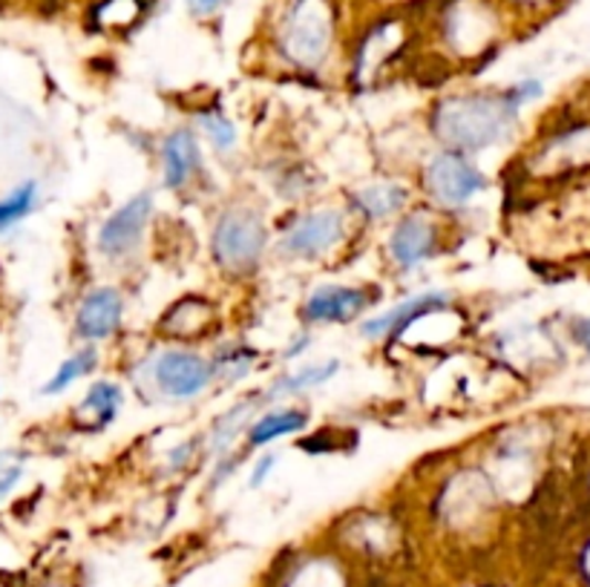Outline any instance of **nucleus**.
<instances>
[{
    "instance_id": "1",
    "label": "nucleus",
    "mask_w": 590,
    "mask_h": 587,
    "mask_svg": "<svg viewBox=\"0 0 590 587\" xmlns=\"http://www.w3.org/2000/svg\"><path fill=\"white\" fill-rule=\"evenodd\" d=\"M518 104L513 93H473L441 101L432 113L435 136L455 153L487 151L516 127Z\"/></svg>"
},
{
    "instance_id": "2",
    "label": "nucleus",
    "mask_w": 590,
    "mask_h": 587,
    "mask_svg": "<svg viewBox=\"0 0 590 587\" xmlns=\"http://www.w3.org/2000/svg\"><path fill=\"white\" fill-rule=\"evenodd\" d=\"M268 230L248 208H230L219 216L214 228V259L228 274H253L266 254Z\"/></svg>"
},
{
    "instance_id": "3",
    "label": "nucleus",
    "mask_w": 590,
    "mask_h": 587,
    "mask_svg": "<svg viewBox=\"0 0 590 587\" xmlns=\"http://www.w3.org/2000/svg\"><path fill=\"white\" fill-rule=\"evenodd\" d=\"M280 47L297 66H320L331 50V18L323 0H297L282 23Z\"/></svg>"
},
{
    "instance_id": "4",
    "label": "nucleus",
    "mask_w": 590,
    "mask_h": 587,
    "mask_svg": "<svg viewBox=\"0 0 590 587\" xmlns=\"http://www.w3.org/2000/svg\"><path fill=\"white\" fill-rule=\"evenodd\" d=\"M153 387L170 401H194L214 380V363L187 349H167L151 363Z\"/></svg>"
},
{
    "instance_id": "5",
    "label": "nucleus",
    "mask_w": 590,
    "mask_h": 587,
    "mask_svg": "<svg viewBox=\"0 0 590 587\" xmlns=\"http://www.w3.org/2000/svg\"><path fill=\"white\" fill-rule=\"evenodd\" d=\"M426 190L444 208H460L484 190V173L464 153L446 151L429 158L424 173Z\"/></svg>"
},
{
    "instance_id": "6",
    "label": "nucleus",
    "mask_w": 590,
    "mask_h": 587,
    "mask_svg": "<svg viewBox=\"0 0 590 587\" xmlns=\"http://www.w3.org/2000/svg\"><path fill=\"white\" fill-rule=\"evenodd\" d=\"M153 216V194H136L104 219L99 230V251L110 259H124L136 251Z\"/></svg>"
},
{
    "instance_id": "7",
    "label": "nucleus",
    "mask_w": 590,
    "mask_h": 587,
    "mask_svg": "<svg viewBox=\"0 0 590 587\" xmlns=\"http://www.w3.org/2000/svg\"><path fill=\"white\" fill-rule=\"evenodd\" d=\"M345 237V219L340 210H311L302 214L300 219L288 225L282 234V251L291 257H320V254L331 251L340 239Z\"/></svg>"
},
{
    "instance_id": "8",
    "label": "nucleus",
    "mask_w": 590,
    "mask_h": 587,
    "mask_svg": "<svg viewBox=\"0 0 590 587\" xmlns=\"http://www.w3.org/2000/svg\"><path fill=\"white\" fill-rule=\"evenodd\" d=\"M372 306L366 288L354 286H320L302 306L306 322H352Z\"/></svg>"
},
{
    "instance_id": "9",
    "label": "nucleus",
    "mask_w": 590,
    "mask_h": 587,
    "mask_svg": "<svg viewBox=\"0 0 590 587\" xmlns=\"http://www.w3.org/2000/svg\"><path fill=\"white\" fill-rule=\"evenodd\" d=\"M124 300L118 288H95L81 300L75 315V331L84 340H104L122 326Z\"/></svg>"
},
{
    "instance_id": "10",
    "label": "nucleus",
    "mask_w": 590,
    "mask_h": 587,
    "mask_svg": "<svg viewBox=\"0 0 590 587\" xmlns=\"http://www.w3.org/2000/svg\"><path fill=\"white\" fill-rule=\"evenodd\" d=\"M435 245H438L435 225H432L426 216H410V219H403V223L395 225V230H392V237H389V254H392L397 268L412 271V268H417L435 254Z\"/></svg>"
},
{
    "instance_id": "11",
    "label": "nucleus",
    "mask_w": 590,
    "mask_h": 587,
    "mask_svg": "<svg viewBox=\"0 0 590 587\" xmlns=\"http://www.w3.org/2000/svg\"><path fill=\"white\" fill-rule=\"evenodd\" d=\"M446 302H449V297H446V294H441V291L415 294V297L403 300L401 306H395L392 311H386V315L369 317V320L360 326V331H363L366 337H372V340L395 337V334H401L403 329H410L412 322L421 320V317L438 315Z\"/></svg>"
},
{
    "instance_id": "12",
    "label": "nucleus",
    "mask_w": 590,
    "mask_h": 587,
    "mask_svg": "<svg viewBox=\"0 0 590 587\" xmlns=\"http://www.w3.org/2000/svg\"><path fill=\"white\" fill-rule=\"evenodd\" d=\"M162 167H165V185L179 190L201 171L199 142L190 130H176L165 138L162 147Z\"/></svg>"
},
{
    "instance_id": "13",
    "label": "nucleus",
    "mask_w": 590,
    "mask_h": 587,
    "mask_svg": "<svg viewBox=\"0 0 590 587\" xmlns=\"http://www.w3.org/2000/svg\"><path fill=\"white\" fill-rule=\"evenodd\" d=\"M124 403V392L118 383L99 380L86 389L84 401L75 409V426L81 432H104L110 423L118 418V409Z\"/></svg>"
},
{
    "instance_id": "14",
    "label": "nucleus",
    "mask_w": 590,
    "mask_h": 587,
    "mask_svg": "<svg viewBox=\"0 0 590 587\" xmlns=\"http://www.w3.org/2000/svg\"><path fill=\"white\" fill-rule=\"evenodd\" d=\"M309 426V415L300 409H280V412H266V415L248 426V444L266 446L280 441V437L294 435Z\"/></svg>"
},
{
    "instance_id": "15",
    "label": "nucleus",
    "mask_w": 590,
    "mask_h": 587,
    "mask_svg": "<svg viewBox=\"0 0 590 587\" xmlns=\"http://www.w3.org/2000/svg\"><path fill=\"white\" fill-rule=\"evenodd\" d=\"M406 199H410L406 187H401L397 182H381V185H369L360 194H354V208L366 219H389L406 205Z\"/></svg>"
},
{
    "instance_id": "16",
    "label": "nucleus",
    "mask_w": 590,
    "mask_h": 587,
    "mask_svg": "<svg viewBox=\"0 0 590 587\" xmlns=\"http://www.w3.org/2000/svg\"><path fill=\"white\" fill-rule=\"evenodd\" d=\"M338 372H340V360L309 363V365H302V369H297V372L282 374L268 394H271V398H288V394L309 392V389H317V387H323V383H329V380Z\"/></svg>"
},
{
    "instance_id": "17",
    "label": "nucleus",
    "mask_w": 590,
    "mask_h": 587,
    "mask_svg": "<svg viewBox=\"0 0 590 587\" xmlns=\"http://www.w3.org/2000/svg\"><path fill=\"white\" fill-rule=\"evenodd\" d=\"M95 360H99V354H95V349H81L75 351L72 358H66L64 363L58 365V372L52 374L50 383L41 389V394H61L64 389H70L75 380L86 378V374L93 372L95 369Z\"/></svg>"
},
{
    "instance_id": "18",
    "label": "nucleus",
    "mask_w": 590,
    "mask_h": 587,
    "mask_svg": "<svg viewBox=\"0 0 590 587\" xmlns=\"http://www.w3.org/2000/svg\"><path fill=\"white\" fill-rule=\"evenodd\" d=\"M253 415V403H239V406H234L228 412V415H222L219 421H216L214 432H210V450L216 452V455H225V452L230 450V444L237 441L239 432H248V418Z\"/></svg>"
},
{
    "instance_id": "19",
    "label": "nucleus",
    "mask_w": 590,
    "mask_h": 587,
    "mask_svg": "<svg viewBox=\"0 0 590 587\" xmlns=\"http://www.w3.org/2000/svg\"><path fill=\"white\" fill-rule=\"evenodd\" d=\"M35 196H38V185L35 182H23L7 196V199H0V234L14 225L27 219L29 210L35 208Z\"/></svg>"
},
{
    "instance_id": "20",
    "label": "nucleus",
    "mask_w": 590,
    "mask_h": 587,
    "mask_svg": "<svg viewBox=\"0 0 590 587\" xmlns=\"http://www.w3.org/2000/svg\"><path fill=\"white\" fill-rule=\"evenodd\" d=\"M201 127H205V136L214 144L216 151H230L237 144V133H234V124L228 122V115H222L219 110H210V113H201Z\"/></svg>"
},
{
    "instance_id": "21",
    "label": "nucleus",
    "mask_w": 590,
    "mask_h": 587,
    "mask_svg": "<svg viewBox=\"0 0 590 587\" xmlns=\"http://www.w3.org/2000/svg\"><path fill=\"white\" fill-rule=\"evenodd\" d=\"M23 470H27V455H23V452L14 450L0 452V502L21 484Z\"/></svg>"
},
{
    "instance_id": "22",
    "label": "nucleus",
    "mask_w": 590,
    "mask_h": 587,
    "mask_svg": "<svg viewBox=\"0 0 590 587\" xmlns=\"http://www.w3.org/2000/svg\"><path fill=\"white\" fill-rule=\"evenodd\" d=\"M251 360H253L251 349H230L228 354L216 358L214 374L216 378H225V380H239L242 374L251 372V365H253Z\"/></svg>"
},
{
    "instance_id": "23",
    "label": "nucleus",
    "mask_w": 590,
    "mask_h": 587,
    "mask_svg": "<svg viewBox=\"0 0 590 587\" xmlns=\"http://www.w3.org/2000/svg\"><path fill=\"white\" fill-rule=\"evenodd\" d=\"M277 464H280V459H277V455H262V459H259L251 470V487H262Z\"/></svg>"
},
{
    "instance_id": "24",
    "label": "nucleus",
    "mask_w": 590,
    "mask_h": 587,
    "mask_svg": "<svg viewBox=\"0 0 590 587\" xmlns=\"http://www.w3.org/2000/svg\"><path fill=\"white\" fill-rule=\"evenodd\" d=\"M187 7L199 18H208V14H214L216 9L222 7V0H187Z\"/></svg>"
},
{
    "instance_id": "25",
    "label": "nucleus",
    "mask_w": 590,
    "mask_h": 587,
    "mask_svg": "<svg viewBox=\"0 0 590 587\" xmlns=\"http://www.w3.org/2000/svg\"><path fill=\"white\" fill-rule=\"evenodd\" d=\"M576 340L584 346V351L590 354V320H582L576 326Z\"/></svg>"
}]
</instances>
